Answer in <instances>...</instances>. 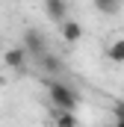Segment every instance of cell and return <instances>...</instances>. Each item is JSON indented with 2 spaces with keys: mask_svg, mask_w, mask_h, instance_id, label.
<instances>
[{
  "mask_svg": "<svg viewBox=\"0 0 124 127\" xmlns=\"http://www.w3.org/2000/svg\"><path fill=\"white\" fill-rule=\"evenodd\" d=\"M47 97L53 103V112H77V106H80V92L71 83H65L62 77L47 83Z\"/></svg>",
  "mask_w": 124,
  "mask_h": 127,
  "instance_id": "6da1fadb",
  "label": "cell"
},
{
  "mask_svg": "<svg viewBox=\"0 0 124 127\" xmlns=\"http://www.w3.org/2000/svg\"><path fill=\"white\" fill-rule=\"evenodd\" d=\"M112 127H124V121H112Z\"/></svg>",
  "mask_w": 124,
  "mask_h": 127,
  "instance_id": "8fae6325",
  "label": "cell"
},
{
  "mask_svg": "<svg viewBox=\"0 0 124 127\" xmlns=\"http://www.w3.org/2000/svg\"><path fill=\"white\" fill-rule=\"evenodd\" d=\"M59 35H62L65 44H77V41L83 38V24H80L77 18H68V21L59 24Z\"/></svg>",
  "mask_w": 124,
  "mask_h": 127,
  "instance_id": "5b68a950",
  "label": "cell"
},
{
  "mask_svg": "<svg viewBox=\"0 0 124 127\" xmlns=\"http://www.w3.org/2000/svg\"><path fill=\"white\" fill-rule=\"evenodd\" d=\"M27 50L18 44V47H6V53H3V65L6 68H12V71H24V65H27Z\"/></svg>",
  "mask_w": 124,
  "mask_h": 127,
  "instance_id": "8992f818",
  "label": "cell"
},
{
  "mask_svg": "<svg viewBox=\"0 0 124 127\" xmlns=\"http://www.w3.org/2000/svg\"><path fill=\"white\" fill-rule=\"evenodd\" d=\"M41 12H44L53 24H62V21L71 18V6H68L65 0H44V3H41Z\"/></svg>",
  "mask_w": 124,
  "mask_h": 127,
  "instance_id": "3957f363",
  "label": "cell"
},
{
  "mask_svg": "<svg viewBox=\"0 0 124 127\" xmlns=\"http://www.w3.org/2000/svg\"><path fill=\"white\" fill-rule=\"evenodd\" d=\"M106 59L112 65H124V35H115V38H109L106 41Z\"/></svg>",
  "mask_w": 124,
  "mask_h": 127,
  "instance_id": "52a82bcc",
  "label": "cell"
},
{
  "mask_svg": "<svg viewBox=\"0 0 124 127\" xmlns=\"http://www.w3.org/2000/svg\"><path fill=\"white\" fill-rule=\"evenodd\" d=\"M53 124L56 127H77V112H53Z\"/></svg>",
  "mask_w": 124,
  "mask_h": 127,
  "instance_id": "ba28073f",
  "label": "cell"
},
{
  "mask_svg": "<svg viewBox=\"0 0 124 127\" xmlns=\"http://www.w3.org/2000/svg\"><path fill=\"white\" fill-rule=\"evenodd\" d=\"M35 68L41 71V74H47V77H53L56 80V74H62V59L56 56V53H41L38 59H35Z\"/></svg>",
  "mask_w": 124,
  "mask_h": 127,
  "instance_id": "277c9868",
  "label": "cell"
},
{
  "mask_svg": "<svg viewBox=\"0 0 124 127\" xmlns=\"http://www.w3.org/2000/svg\"><path fill=\"white\" fill-rule=\"evenodd\" d=\"M21 47L27 50V56H32V59H38L41 53H47V50H50V47H47V35L38 30V27H27V30H24Z\"/></svg>",
  "mask_w": 124,
  "mask_h": 127,
  "instance_id": "7a4b0ae2",
  "label": "cell"
},
{
  "mask_svg": "<svg viewBox=\"0 0 124 127\" xmlns=\"http://www.w3.org/2000/svg\"><path fill=\"white\" fill-rule=\"evenodd\" d=\"M112 121H124V100L112 103Z\"/></svg>",
  "mask_w": 124,
  "mask_h": 127,
  "instance_id": "30bf717a",
  "label": "cell"
},
{
  "mask_svg": "<svg viewBox=\"0 0 124 127\" xmlns=\"http://www.w3.org/2000/svg\"><path fill=\"white\" fill-rule=\"evenodd\" d=\"M92 6L100 15H118V12H121V3H115V0H109V3H106V0H94Z\"/></svg>",
  "mask_w": 124,
  "mask_h": 127,
  "instance_id": "9c48e42d",
  "label": "cell"
}]
</instances>
